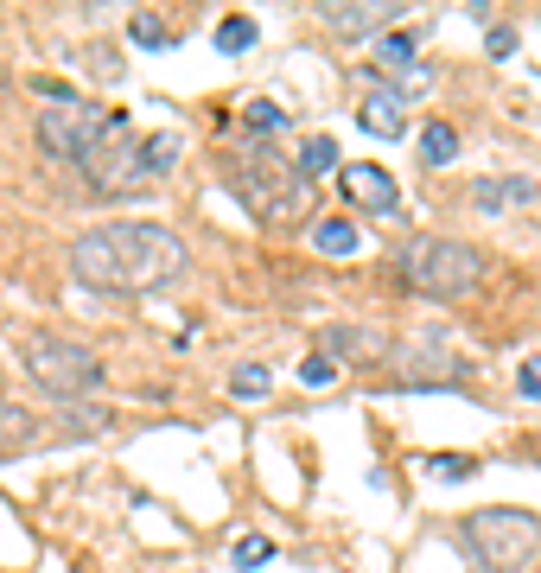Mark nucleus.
<instances>
[{
  "label": "nucleus",
  "instance_id": "2",
  "mask_svg": "<svg viewBox=\"0 0 541 573\" xmlns=\"http://www.w3.org/2000/svg\"><path fill=\"white\" fill-rule=\"evenodd\" d=\"M395 274L427 300H465L484 281V249H471L459 236H408L395 255Z\"/></svg>",
  "mask_w": 541,
  "mask_h": 573
},
{
  "label": "nucleus",
  "instance_id": "3",
  "mask_svg": "<svg viewBox=\"0 0 541 573\" xmlns=\"http://www.w3.org/2000/svg\"><path fill=\"white\" fill-rule=\"evenodd\" d=\"M459 535H465V554L484 573H516L541 548V516L516 510V503H491V510H471Z\"/></svg>",
  "mask_w": 541,
  "mask_h": 573
},
{
  "label": "nucleus",
  "instance_id": "24",
  "mask_svg": "<svg viewBox=\"0 0 541 573\" xmlns=\"http://www.w3.org/2000/svg\"><path fill=\"white\" fill-rule=\"evenodd\" d=\"M268 554H274L268 535H242V542H236V567H261Z\"/></svg>",
  "mask_w": 541,
  "mask_h": 573
},
{
  "label": "nucleus",
  "instance_id": "25",
  "mask_svg": "<svg viewBox=\"0 0 541 573\" xmlns=\"http://www.w3.org/2000/svg\"><path fill=\"white\" fill-rule=\"evenodd\" d=\"M427 465H433L440 478H471V472H478V465H471L465 453H440V459H427Z\"/></svg>",
  "mask_w": 541,
  "mask_h": 573
},
{
  "label": "nucleus",
  "instance_id": "6",
  "mask_svg": "<svg viewBox=\"0 0 541 573\" xmlns=\"http://www.w3.org/2000/svg\"><path fill=\"white\" fill-rule=\"evenodd\" d=\"M83 179H90L102 198H128V191L147 185V160H141V134L128 128V115H109V128H102V141L83 153Z\"/></svg>",
  "mask_w": 541,
  "mask_h": 573
},
{
  "label": "nucleus",
  "instance_id": "15",
  "mask_svg": "<svg viewBox=\"0 0 541 573\" xmlns=\"http://www.w3.org/2000/svg\"><path fill=\"white\" fill-rule=\"evenodd\" d=\"M32 440H39V414L20 408V402H0V459L32 446Z\"/></svg>",
  "mask_w": 541,
  "mask_h": 573
},
{
  "label": "nucleus",
  "instance_id": "1",
  "mask_svg": "<svg viewBox=\"0 0 541 573\" xmlns=\"http://www.w3.org/2000/svg\"><path fill=\"white\" fill-rule=\"evenodd\" d=\"M191 262L185 236L166 230V223H96L71 242V274L83 287H102V293H153L166 281H179Z\"/></svg>",
  "mask_w": 541,
  "mask_h": 573
},
{
  "label": "nucleus",
  "instance_id": "13",
  "mask_svg": "<svg viewBox=\"0 0 541 573\" xmlns=\"http://www.w3.org/2000/svg\"><path fill=\"white\" fill-rule=\"evenodd\" d=\"M325 351L331 357H357V363H382V357H389V338H382V332H357V325H325Z\"/></svg>",
  "mask_w": 541,
  "mask_h": 573
},
{
  "label": "nucleus",
  "instance_id": "20",
  "mask_svg": "<svg viewBox=\"0 0 541 573\" xmlns=\"http://www.w3.org/2000/svg\"><path fill=\"white\" fill-rule=\"evenodd\" d=\"M255 45V20H242V13H230V20L217 26V51H249Z\"/></svg>",
  "mask_w": 541,
  "mask_h": 573
},
{
  "label": "nucleus",
  "instance_id": "22",
  "mask_svg": "<svg viewBox=\"0 0 541 573\" xmlns=\"http://www.w3.org/2000/svg\"><path fill=\"white\" fill-rule=\"evenodd\" d=\"M242 121H249V128H261V134H274V128H287V115L274 109V102H249V109H242Z\"/></svg>",
  "mask_w": 541,
  "mask_h": 573
},
{
  "label": "nucleus",
  "instance_id": "26",
  "mask_svg": "<svg viewBox=\"0 0 541 573\" xmlns=\"http://www.w3.org/2000/svg\"><path fill=\"white\" fill-rule=\"evenodd\" d=\"M300 376L312 382V389H325V382L338 376V363H331V357H312V363H300Z\"/></svg>",
  "mask_w": 541,
  "mask_h": 573
},
{
  "label": "nucleus",
  "instance_id": "23",
  "mask_svg": "<svg viewBox=\"0 0 541 573\" xmlns=\"http://www.w3.org/2000/svg\"><path fill=\"white\" fill-rule=\"evenodd\" d=\"M134 39H141V45H166L172 39V32H166V20H160V13H134Z\"/></svg>",
  "mask_w": 541,
  "mask_h": 573
},
{
  "label": "nucleus",
  "instance_id": "18",
  "mask_svg": "<svg viewBox=\"0 0 541 573\" xmlns=\"http://www.w3.org/2000/svg\"><path fill=\"white\" fill-rule=\"evenodd\" d=\"M293 166H300V179H312V172H331V166H338V141H331V134H312Z\"/></svg>",
  "mask_w": 541,
  "mask_h": 573
},
{
  "label": "nucleus",
  "instance_id": "11",
  "mask_svg": "<svg viewBox=\"0 0 541 573\" xmlns=\"http://www.w3.org/2000/svg\"><path fill=\"white\" fill-rule=\"evenodd\" d=\"M376 64L395 77L389 96H401V83H408V90H427V83H433L427 64H414V39H408V32H382V39H376Z\"/></svg>",
  "mask_w": 541,
  "mask_h": 573
},
{
  "label": "nucleus",
  "instance_id": "7",
  "mask_svg": "<svg viewBox=\"0 0 541 573\" xmlns=\"http://www.w3.org/2000/svg\"><path fill=\"white\" fill-rule=\"evenodd\" d=\"M109 115L115 109H96L90 96H58L51 109H39V147L45 153H58V160H83L96 141H102V128H109Z\"/></svg>",
  "mask_w": 541,
  "mask_h": 573
},
{
  "label": "nucleus",
  "instance_id": "19",
  "mask_svg": "<svg viewBox=\"0 0 541 573\" xmlns=\"http://www.w3.org/2000/svg\"><path fill=\"white\" fill-rule=\"evenodd\" d=\"M141 160H147V179L172 172V160H179V134H153V141H141Z\"/></svg>",
  "mask_w": 541,
  "mask_h": 573
},
{
  "label": "nucleus",
  "instance_id": "28",
  "mask_svg": "<svg viewBox=\"0 0 541 573\" xmlns=\"http://www.w3.org/2000/svg\"><path fill=\"white\" fill-rule=\"evenodd\" d=\"M516 51V32L510 26H491V58H510Z\"/></svg>",
  "mask_w": 541,
  "mask_h": 573
},
{
  "label": "nucleus",
  "instance_id": "12",
  "mask_svg": "<svg viewBox=\"0 0 541 573\" xmlns=\"http://www.w3.org/2000/svg\"><path fill=\"white\" fill-rule=\"evenodd\" d=\"M395 363H401V382H414V389H421V382H459L465 376V363L446 357L440 338L421 344V351H414V344H408V351H395Z\"/></svg>",
  "mask_w": 541,
  "mask_h": 573
},
{
  "label": "nucleus",
  "instance_id": "9",
  "mask_svg": "<svg viewBox=\"0 0 541 573\" xmlns=\"http://www.w3.org/2000/svg\"><path fill=\"white\" fill-rule=\"evenodd\" d=\"M535 204H541V179H529V172H484V179H471V211H484V217L535 211Z\"/></svg>",
  "mask_w": 541,
  "mask_h": 573
},
{
  "label": "nucleus",
  "instance_id": "16",
  "mask_svg": "<svg viewBox=\"0 0 541 573\" xmlns=\"http://www.w3.org/2000/svg\"><path fill=\"white\" fill-rule=\"evenodd\" d=\"M312 249L319 255H357L363 236H357L351 217H325V223H312Z\"/></svg>",
  "mask_w": 541,
  "mask_h": 573
},
{
  "label": "nucleus",
  "instance_id": "10",
  "mask_svg": "<svg viewBox=\"0 0 541 573\" xmlns=\"http://www.w3.org/2000/svg\"><path fill=\"white\" fill-rule=\"evenodd\" d=\"M325 26L331 32H344V39H370V32H389L401 20V7L395 0H363V7H344V0H325Z\"/></svg>",
  "mask_w": 541,
  "mask_h": 573
},
{
  "label": "nucleus",
  "instance_id": "4",
  "mask_svg": "<svg viewBox=\"0 0 541 573\" xmlns=\"http://www.w3.org/2000/svg\"><path fill=\"white\" fill-rule=\"evenodd\" d=\"M20 357H26L32 382H39L45 395H64V402H77V395L102 389V363H96V351H90V344H77V338L32 332Z\"/></svg>",
  "mask_w": 541,
  "mask_h": 573
},
{
  "label": "nucleus",
  "instance_id": "21",
  "mask_svg": "<svg viewBox=\"0 0 541 573\" xmlns=\"http://www.w3.org/2000/svg\"><path fill=\"white\" fill-rule=\"evenodd\" d=\"M268 382H274V376L261 370V363H242V370L230 376V389H236V395H268Z\"/></svg>",
  "mask_w": 541,
  "mask_h": 573
},
{
  "label": "nucleus",
  "instance_id": "14",
  "mask_svg": "<svg viewBox=\"0 0 541 573\" xmlns=\"http://www.w3.org/2000/svg\"><path fill=\"white\" fill-rule=\"evenodd\" d=\"M357 121L376 134V141H401V134H408V102L382 90V96H370V102H363V115H357Z\"/></svg>",
  "mask_w": 541,
  "mask_h": 573
},
{
  "label": "nucleus",
  "instance_id": "5",
  "mask_svg": "<svg viewBox=\"0 0 541 573\" xmlns=\"http://www.w3.org/2000/svg\"><path fill=\"white\" fill-rule=\"evenodd\" d=\"M236 191L255 204L261 217H300L306 211V179H300V166L281 160L274 147H249L242 153V166H236Z\"/></svg>",
  "mask_w": 541,
  "mask_h": 573
},
{
  "label": "nucleus",
  "instance_id": "27",
  "mask_svg": "<svg viewBox=\"0 0 541 573\" xmlns=\"http://www.w3.org/2000/svg\"><path fill=\"white\" fill-rule=\"evenodd\" d=\"M522 395H535V402H541V357H529V363H522Z\"/></svg>",
  "mask_w": 541,
  "mask_h": 573
},
{
  "label": "nucleus",
  "instance_id": "8",
  "mask_svg": "<svg viewBox=\"0 0 541 573\" xmlns=\"http://www.w3.org/2000/svg\"><path fill=\"white\" fill-rule=\"evenodd\" d=\"M338 185H344V198H351V211H370V217H395L401 211L395 172L376 166V160H351V166L338 172Z\"/></svg>",
  "mask_w": 541,
  "mask_h": 573
},
{
  "label": "nucleus",
  "instance_id": "17",
  "mask_svg": "<svg viewBox=\"0 0 541 573\" xmlns=\"http://www.w3.org/2000/svg\"><path fill=\"white\" fill-rule=\"evenodd\" d=\"M421 160L427 166H452V160H459V134H452V121H427V128H421Z\"/></svg>",
  "mask_w": 541,
  "mask_h": 573
}]
</instances>
